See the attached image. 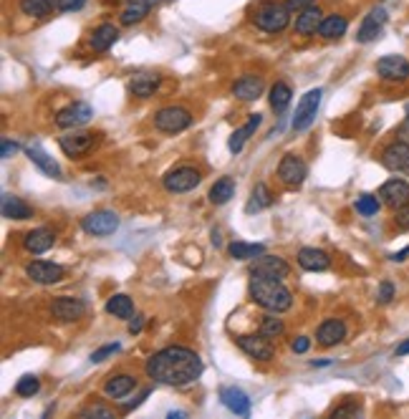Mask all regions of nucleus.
<instances>
[{"instance_id": "nucleus-1", "label": "nucleus", "mask_w": 409, "mask_h": 419, "mask_svg": "<svg viewBox=\"0 0 409 419\" xmlns=\"http://www.w3.org/2000/svg\"><path fill=\"white\" fill-rule=\"evenodd\" d=\"M145 371L152 382L164 384V387H187V384L200 379L205 364L192 349L167 346V349L157 351L147 359Z\"/></svg>"}, {"instance_id": "nucleus-2", "label": "nucleus", "mask_w": 409, "mask_h": 419, "mask_svg": "<svg viewBox=\"0 0 409 419\" xmlns=\"http://www.w3.org/2000/svg\"><path fill=\"white\" fill-rule=\"evenodd\" d=\"M248 291H250V300L255 306L265 308V311H271V313H283L293 306V295H290V291L283 286V281L253 276Z\"/></svg>"}, {"instance_id": "nucleus-3", "label": "nucleus", "mask_w": 409, "mask_h": 419, "mask_svg": "<svg viewBox=\"0 0 409 419\" xmlns=\"http://www.w3.org/2000/svg\"><path fill=\"white\" fill-rule=\"evenodd\" d=\"M101 134L99 132H81V129H74V132L63 134L58 139V147L63 149V154L71 157V159H81L83 154L94 149L96 144H99Z\"/></svg>"}, {"instance_id": "nucleus-4", "label": "nucleus", "mask_w": 409, "mask_h": 419, "mask_svg": "<svg viewBox=\"0 0 409 419\" xmlns=\"http://www.w3.org/2000/svg\"><path fill=\"white\" fill-rule=\"evenodd\" d=\"M255 25L265 33H281L288 28L290 23V11L288 6H281V3H268L255 13Z\"/></svg>"}, {"instance_id": "nucleus-5", "label": "nucleus", "mask_w": 409, "mask_h": 419, "mask_svg": "<svg viewBox=\"0 0 409 419\" xmlns=\"http://www.w3.org/2000/svg\"><path fill=\"white\" fill-rule=\"evenodd\" d=\"M154 129L164 134H177L185 132L187 126H192V114L187 112L185 107H164L154 114Z\"/></svg>"}, {"instance_id": "nucleus-6", "label": "nucleus", "mask_w": 409, "mask_h": 419, "mask_svg": "<svg viewBox=\"0 0 409 419\" xmlns=\"http://www.w3.org/2000/svg\"><path fill=\"white\" fill-rule=\"evenodd\" d=\"M321 96H323L321 88H311L309 94L298 101L296 114H293V121H290L293 132H306V129L314 124L316 114H319V107H321Z\"/></svg>"}, {"instance_id": "nucleus-7", "label": "nucleus", "mask_w": 409, "mask_h": 419, "mask_svg": "<svg viewBox=\"0 0 409 419\" xmlns=\"http://www.w3.org/2000/svg\"><path fill=\"white\" fill-rule=\"evenodd\" d=\"M202 182V175L200 169L195 167H187V164H182V167H175L172 172H167L162 180L164 189L167 192H189V189H195L197 185Z\"/></svg>"}, {"instance_id": "nucleus-8", "label": "nucleus", "mask_w": 409, "mask_h": 419, "mask_svg": "<svg viewBox=\"0 0 409 419\" xmlns=\"http://www.w3.org/2000/svg\"><path fill=\"white\" fill-rule=\"evenodd\" d=\"M81 227L83 232L94 235V238H107V235H114L119 230V218L112 210H96L81 220Z\"/></svg>"}, {"instance_id": "nucleus-9", "label": "nucleus", "mask_w": 409, "mask_h": 419, "mask_svg": "<svg viewBox=\"0 0 409 419\" xmlns=\"http://www.w3.org/2000/svg\"><path fill=\"white\" fill-rule=\"evenodd\" d=\"M309 177V167L298 154H283L281 164H278V180L283 182L286 187L296 189L301 187L303 182Z\"/></svg>"}, {"instance_id": "nucleus-10", "label": "nucleus", "mask_w": 409, "mask_h": 419, "mask_svg": "<svg viewBox=\"0 0 409 419\" xmlns=\"http://www.w3.org/2000/svg\"><path fill=\"white\" fill-rule=\"evenodd\" d=\"M250 276H263V278H273V281H283L290 276V265L286 263L283 258L278 255H258L250 263Z\"/></svg>"}, {"instance_id": "nucleus-11", "label": "nucleus", "mask_w": 409, "mask_h": 419, "mask_svg": "<svg viewBox=\"0 0 409 419\" xmlns=\"http://www.w3.org/2000/svg\"><path fill=\"white\" fill-rule=\"evenodd\" d=\"M83 313H86V303L74 295H58L51 303V316L61 324H74V321L83 319Z\"/></svg>"}, {"instance_id": "nucleus-12", "label": "nucleus", "mask_w": 409, "mask_h": 419, "mask_svg": "<svg viewBox=\"0 0 409 419\" xmlns=\"http://www.w3.org/2000/svg\"><path fill=\"white\" fill-rule=\"evenodd\" d=\"M91 117H94L91 104H86V101H74V104H69V107L56 114V126H61V129H79V126L88 124Z\"/></svg>"}, {"instance_id": "nucleus-13", "label": "nucleus", "mask_w": 409, "mask_h": 419, "mask_svg": "<svg viewBox=\"0 0 409 419\" xmlns=\"http://www.w3.org/2000/svg\"><path fill=\"white\" fill-rule=\"evenodd\" d=\"M377 74L389 84H404L409 81V61L404 56H397V53L382 56L377 61Z\"/></svg>"}, {"instance_id": "nucleus-14", "label": "nucleus", "mask_w": 409, "mask_h": 419, "mask_svg": "<svg viewBox=\"0 0 409 419\" xmlns=\"http://www.w3.org/2000/svg\"><path fill=\"white\" fill-rule=\"evenodd\" d=\"M25 276L33 283H41V286H53V283H61L66 278V268L58 263H48V260H33V263L25 265Z\"/></svg>"}, {"instance_id": "nucleus-15", "label": "nucleus", "mask_w": 409, "mask_h": 419, "mask_svg": "<svg viewBox=\"0 0 409 419\" xmlns=\"http://www.w3.org/2000/svg\"><path fill=\"white\" fill-rule=\"evenodd\" d=\"M235 344H238V349L243 351V354H248V357L255 359V361H271V359L276 357V349H273L271 338H265L263 333H258V336H238Z\"/></svg>"}, {"instance_id": "nucleus-16", "label": "nucleus", "mask_w": 409, "mask_h": 419, "mask_svg": "<svg viewBox=\"0 0 409 419\" xmlns=\"http://www.w3.org/2000/svg\"><path fill=\"white\" fill-rule=\"evenodd\" d=\"M384 25H387V11L382 6L372 8L369 15L361 20L359 31H356V41H359V44H372V41H377V38L382 36Z\"/></svg>"}, {"instance_id": "nucleus-17", "label": "nucleus", "mask_w": 409, "mask_h": 419, "mask_svg": "<svg viewBox=\"0 0 409 419\" xmlns=\"http://www.w3.org/2000/svg\"><path fill=\"white\" fill-rule=\"evenodd\" d=\"M379 197L387 207H391L394 213L402 210V207H409V182L404 180H389L382 185L379 189Z\"/></svg>"}, {"instance_id": "nucleus-18", "label": "nucleus", "mask_w": 409, "mask_h": 419, "mask_svg": "<svg viewBox=\"0 0 409 419\" xmlns=\"http://www.w3.org/2000/svg\"><path fill=\"white\" fill-rule=\"evenodd\" d=\"M382 164H384L389 172H404L409 175V142H391L384 152H382Z\"/></svg>"}, {"instance_id": "nucleus-19", "label": "nucleus", "mask_w": 409, "mask_h": 419, "mask_svg": "<svg viewBox=\"0 0 409 419\" xmlns=\"http://www.w3.org/2000/svg\"><path fill=\"white\" fill-rule=\"evenodd\" d=\"M316 338H319V344H321L323 349H331V346L341 344V341L347 338V324L341 319H326L319 326Z\"/></svg>"}, {"instance_id": "nucleus-20", "label": "nucleus", "mask_w": 409, "mask_h": 419, "mask_svg": "<svg viewBox=\"0 0 409 419\" xmlns=\"http://www.w3.org/2000/svg\"><path fill=\"white\" fill-rule=\"evenodd\" d=\"M56 243V232L48 230V227H36V230L25 232L23 238V248L33 255H41V253H48Z\"/></svg>"}, {"instance_id": "nucleus-21", "label": "nucleus", "mask_w": 409, "mask_h": 419, "mask_svg": "<svg viewBox=\"0 0 409 419\" xmlns=\"http://www.w3.org/2000/svg\"><path fill=\"white\" fill-rule=\"evenodd\" d=\"M220 401L235 417H248V414H250V399H248L246 392L238 387H220Z\"/></svg>"}, {"instance_id": "nucleus-22", "label": "nucleus", "mask_w": 409, "mask_h": 419, "mask_svg": "<svg viewBox=\"0 0 409 419\" xmlns=\"http://www.w3.org/2000/svg\"><path fill=\"white\" fill-rule=\"evenodd\" d=\"M298 265L303 270H311V273H321V270H328L331 258H328V253L319 251V248H301L298 251Z\"/></svg>"}, {"instance_id": "nucleus-23", "label": "nucleus", "mask_w": 409, "mask_h": 419, "mask_svg": "<svg viewBox=\"0 0 409 419\" xmlns=\"http://www.w3.org/2000/svg\"><path fill=\"white\" fill-rule=\"evenodd\" d=\"M25 154H28V159H31V162L36 164L43 175L53 177V180H63V172H61V167H58V162H53V157L46 154L38 144H31V147L25 149Z\"/></svg>"}, {"instance_id": "nucleus-24", "label": "nucleus", "mask_w": 409, "mask_h": 419, "mask_svg": "<svg viewBox=\"0 0 409 419\" xmlns=\"http://www.w3.org/2000/svg\"><path fill=\"white\" fill-rule=\"evenodd\" d=\"M233 94L238 96L240 101H255L260 94H263V79L260 76H240L238 81L233 84Z\"/></svg>"}, {"instance_id": "nucleus-25", "label": "nucleus", "mask_w": 409, "mask_h": 419, "mask_svg": "<svg viewBox=\"0 0 409 419\" xmlns=\"http://www.w3.org/2000/svg\"><path fill=\"white\" fill-rule=\"evenodd\" d=\"M260 121H263V117L260 114H250V119H248L246 126H240V129H235L233 137H230V142H227V149L233 152V154H238V152H243V147H246L248 139L255 134V129L260 126Z\"/></svg>"}, {"instance_id": "nucleus-26", "label": "nucleus", "mask_w": 409, "mask_h": 419, "mask_svg": "<svg viewBox=\"0 0 409 419\" xmlns=\"http://www.w3.org/2000/svg\"><path fill=\"white\" fill-rule=\"evenodd\" d=\"M0 210H3V218L8 220H28L33 218V210L31 205H25L20 197L15 194H3V200H0Z\"/></svg>"}, {"instance_id": "nucleus-27", "label": "nucleus", "mask_w": 409, "mask_h": 419, "mask_svg": "<svg viewBox=\"0 0 409 419\" xmlns=\"http://www.w3.org/2000/svg\"><path fill=\"white\" fill-rule=\"evenodd\" d=\"M154 8V0H126V8L121 13V25H134L149 15V11Z\"/></svg>"}, {"instance_id": "nucleus-28", "label": "nucleus", "mask_w": 409, "mask_h": 419, "mask_svg": "<svg viewBox=\"0 0 409 419\" xmlns=\"http://www.w3.org/2000/svg\"><path fill=\"white\" fill-rule=\"evenodd\" d=\"M116 38H119V28L112 23H104L91 33V41H88V44H91V48H94L96 53H104V51H109L116 44Z\"/></svg>"}, {"instance_id": "nucleus-29", "label": "nucleus", "mask_w": 409, "mask_h": 419, "mask_svg": "<svg viewBox=\"0 0 409 419\" xmlns=\"http://www.w3.org/2000/svg\"><path fill=\"white\" fill-rule=\"evenodd\" d=\"M134 387H137V379H134L132 374H116L104 384V394H107L109 399H124Z\"/></svg>"}, {"instance_id": "nucleus-30", "label": "nucleus", "mask_w": 409, "mask_h": 419, "mask_svg": "<svg viewBox=\"0 0 409 419\" xmlns=\"http://www.w3.org/2000/svg\"><path fill=\"white\" fill-rule=\"evenodd\" d=\"M159 79L157 74H137L132 76V81H129V91H132L134 96H139V99H149L154 91L159 88Z\"/></svg>"}, {"instance_id": "nucleus-31", "label": "nucleus", "mask_w": 409, "mask_h": 419, "mask_svg": "<svg viewBox=\"0 0 409 419\" xmlns=\"http://www.w3.org/2000/svg\"><path fill=\"white\" fill-rule=\"evenodd\" d=\"M321 15L323 13L319 11V8H306V11H301V15L296 18V33L298 36H314V33H319V25H321Z\"/></svg>"}, {"instance_id": "nucleus-32", "label": "nucleus", "mask_w": 409, "mask_h": 419, "mask_svg": "<svg viewBox=\"0 0 409 419\" xmlns=\"http://www.w3.org/2000/svg\"><path fill=\"white\" fill-rule=\"evenodd\" d=\"M227 253H230V258H235V260H255V258L265 253V245L263 243H243V240H235V243L227 245Z\"/></svg>"}, {"instance_id": "nucleus-33", "label": "nucleus", "mask_w": 409, "mask_h": 419, "mask_svg": "<svg viewBox=\"0 0 409 419\" xmlns=\"http://www.w3.org/2000/svg\"><path fill=\"white\" fill-rule=\"evenodd\" d=\"M349 20L344 15H326L319 25V36L326 38V41H334V38H341L347 33Z\"/></svg>"}, {"instance_id": "nucleus-34", "label": "nucleus", "mask_w": 409, "mask_h": 419, "mask_svg": "<svg viewBox=\"0 0 409 419\" xmlns=\"http://www.w3.org/2000/svg\"><path fill=\"white\" fill-rule=\"evenodd\" d=\"M233 197H235L233 177H220V180L210 187V202H213V205H227Z\"/></svg>"}, {"instance_id": "nucleus-35", "label": "nucleus", "mask_w": 409, "mask_h": 419, "mask_svg": "<svg viewBox=\"0 0 409 419\" xmlns=\"http://www.w3.org/2000/svg\"><path fill=\"white\" fill-rule=\"evenodd\" d=\"M107 313H112L114 319H121V321H129L134 316V303L129 295L124 293H116L107 300Z\"/></svg>"}, {"instance_id": "nucleus-36", "label": "nucleus", "mask_w": 409, "mask_h": 419, "mask_svg": "<svg viewBox=\"0 0 409 419\" xmlns=\"http://www.w3.org/2000/svg\"><path fill=\"white\" fill-rule=\"evenodd\" d=\"M290 99H293V91H290V86L286 81H276L271 86V96H268V101H271V109L276 114H283L286 109H288Z\"/></svg>"}, {"instance_id": "nucleus-37", "label": "nucleus", "mask_w": 409, "mask_h": 419, "mask_svg": "<svg viewBox=\"0 0 409 419\" xmlns=\"http://www.w3.org/2000/svg\"><path fill=\"white\" fill-rule=\"evenodd\" d=\"M53 8H56L53 0H20V11L31 18H46L53 13Z\"/></svg>"}, {"instance_id": "nucleus-38", "label": "nucleus", "mask_w": 409, "mask_h": 419, "mask_svg": "<svg viewBox=\"0 0 409 419\" xmlns=\"http://www.w3.org/2000/svg\"><path fill=\"white\" fill-rule=\"evenodd\" d=\"M273 205V194L271 189L265 187L263 182H258L255 187H253V194H250V202H248V213H258V210H263V207H271Z\"/></svg>"}, {"instance_id": "nucleus-39", "label": "nucleus", "mask_w": 409, "mask_h": 419, "mask_svg": "<svg viewBox=\"0 0 409 419\" xmlns=\"http://www.w3.org/2000/svg\"><path fill=\"white\" fill-rule=\"evenodd\" d=\"M283 331H286V326L276 313H271V316H265V319L260 321V333H263L265 338H271V341L278 336H283Z\"/></svg>"}, {"instance_id": "nucleus-40", "label": "nucleus", "mask_w": 409, "mask_h": 419, "mask_svg": "<svg viewBox=\"0 0 409 419\" xmlns=\"http://www.w3.org/2000/svg\"><path fill=\"white\" fill-rule=\"evenodd\" d=\"M356 213L359 215H364V218H374V215L379 213V207H382V202L377 200V197H374V194H359V197H356Z\"/></svg>"}, {"instance_id": "nucleus-41", "label": "nucleus", "mask_w": 409, "mask_h": 419, "mask_svg": "<svg viewBox=\"0 0 409 419\" xmlns=\"http://www.w3.org/2000/svg\"><path fill=\"white\" fill-rule=\"evenodd\" d=\"M38 389H41V382H38L36 376L25 374L18 379V384H15V394L18 397H33L38 394Z\"/></svg>"}, {"instance_id": "nucleus-42", "label": "nucleus", "mask_w": 409, "mask_h": 419, "mask_svg": "<svg viewBox=\"0 0 409 419\" xmlns=\"http://www.w3.org/2000/svg\"><path fill=\"white\" fill-rule=\"evenodd\" d=\"M79 417H83V419H88V417L112 419V417H114V409L104 407V404H88L86 409H81V412H79Z\"/></svg>"}, {"instance_id": "nucleus-43", "label": "nucleus", "mask_w": 409, "mask_h": 419, "mask_svg": "<svg viewBox=\"0 0 409 419\" xmlns=\"http://www.w3.org/2000/svg\"><path fill=\"white\" fill-rule=\"evenodd\" d=\"M391 298H394V283L384 281L382 286H379V293H377V300L382 303V306H387V303H391Z\"/></svg>"}, {"instance_id": "nucleus-44", "label": "nucleus", "mask_w": 409, "mask_h": 419, "mask_svg": "<svg viewBox=\"0 0 409 419\" xmlns=\"http://www.w3.org/2000/svg\"><path fill=\"white\" fill-rule=\"evenodd\" d=\"M116 351H119V344H107V346H101V349H96L94 354H91V361H94V364H101L107 357L116 354Z\"/></svg>"}, {"instance_id": "nucleus-45", "label": "nucleus", "mask_w": 409, "mask_h": 419, "mask_svg": "<svg viewBox=\"0 0 409 419\" xmlns=\"http://www.w3.org/2000/svg\"><path fill=\"white\" fill-rule=\"evenodd\" d=\"M86 6V0H56V8L61 13H76Z\"/></svg>"}, {"instance_id": "nucleus-46", "label": "nucleus", "mask_w": 409, "mask_h": 419, "mask_svg": "<svg viewBox=\"0 0 409 419\" xmlns=\"http://www.w3.org/2000/svg\"><path fill=\"white\" fill-rule=\"evenodd\" d=\"M356 414H361V407L356 404V401H351V404H344V407H336L334 409V417H356Z\"/></svg>"}, {"instance_id": "nucleus-47", "label": "nucleus", "mask_w": 409, "mask_h": 419, "mask_svg": "<svg viewBox=\"0 0 409 419\" xmlns=\"http://www.w3.org/2000/svg\"><path fill=\"white\" fill-rule=\"evenodd\" d=\"M394 225H397L399 230H409V207L397 210V215H394Z\"/></svg>"}, {"instance_id": "nucleus-48", "label": "nucleus", "mask_w": 409, "mask_h": 419, "mask_svg": "<svg viewBox=\"0 0 409 419\" xmlns=\"http://www.w3.org/2000/svg\"><path fill=\"white\" fill-rule=\"evenodd\" d=\"M290 349L296 351V354H306V351L311 349V338H309V336H298V338H293V344H290Z\"/></svg>"}, {"instance_id": "nucleus-49", "label": "nucleus", "mask_w": 409, "mask_h": 419, "mask_svg": "<svg viewBox=\"0 0 409 419\" xmlns=\"http://www.w3.org/2000/svg\"><path fill=\"white\" fill-rule=\"evenodd\" d=\"M18 149H20V147L15 142H11V139H3V152H0V157H3V159H11V157L15 154Z\"/></svg>"}, {"instance_id": "nucleus-50", "label": "nucleus", "mask_w": 409, "mask_h": 419, "mask_svg": "<svg viewBox=\"0 0 409 419\" xmlns=\"http://www.w3.org/2000/svg\"><path fill=\"white\" fill-rule=\"evenodd\" d=\"M286 6H288V11H306V8L314 6V0H286Z\"/></svg>"}, {"instance_id": "nucleus-51", "label": "nucleus", "mask_w": 409, "mask_h": 419, "mask_svg": "<svg viewBox=\"0 0 409 419\" xmlns=\"http://www.w3.org/2000/svg\"><path fill=\"white\" fill-rule=\"evenodd\" d=\"M145 326V319L142 316H134V321H129V333H139Z\"/></svg>"}, {"instance_id": "nucleus-52", "label": "nucleus", "mask_w": 409, "mask_h": 419, "mask_svg": "<svg viewBox=\"0 0 409 419\" xmlns=\"http://www.w3.org/2000/svg\"><path fill=\"white\" fill-rule=\"evenodd\" d=\"M409 255V245H407V248H404V251H399V253H391V255H389V260H394V263H402V260H404V258H407Z\"/></svg>"}, {"instance_id": "nucleus-53", "label": "nucleus", "mask_w": 409, "mask_h": 419, "mask_svg": "<svg viewBox=\"0 0 409 419\" xmlns=\"http://www.w3.org/2000/svg\"><path fill=\"white\" fill-rule=\"evenodd\" d=\"M394 354H397V357H407V354H409V338L404 341V344L397 346V351H394Z\"/></svg>"}, {"instance_id": "nucleus-54", "label": "nucleus", "mask_w": 409, "mask_h": 419, "mask_svg": "<svg viewBox=\"0 0 409 419\" xmlns=\"http://www.w3.org/2000/svg\"><path fill=\"white\" fill-rule=\"evenodd\" d=\"M311 366H331L328 359H321V361H311Z\"/></svg>"}, {"instance_id": "nucleus-55", "label": "nucleus", "mask_w": 409, "mask_h": 419, "mask_svg": "<svg viewBox=\"0 0 409 419\" xmlns=\"http://www.w3.org/2000/svg\"><path fill=\"white\" fill-rule=\"evenodd\" d=\"M407 121H409V107H407Z\"/></svg>"}, {"instance_id": "nucleus-56", "label": "nucleus", "mask_w": 409, "mask_h": 419, "mask_svg": "<svg viewBox=\"0 0 409 419\" xmlns=\"http://www.w3.org/2000/svg\"><path fill=\"white\" fill-rule=\"evenodd\" d=\"M157 3H162V0H154V6H157Z\"/></svg>"}]
</instances>
